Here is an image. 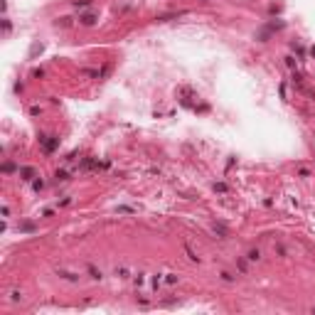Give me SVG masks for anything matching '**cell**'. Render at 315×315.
Listing matches in <instances>:
<instances>
[{
    "instance_id": "obj_1",
    "label": "cell",
    "mask_w": 315,
    "mask_h": 315,
    "mask_svg": "<svg viewBox=\"0 0 315 315\" xmlns=\"http://www.w3.org/2000/svg\"><path fill=\"white\" fill-rule=\"evenodd\" d=\"M94 20H96L94 15H84V17H81V22H84V25H91V22H94Z\"/></svg>"
}]
</instances>
